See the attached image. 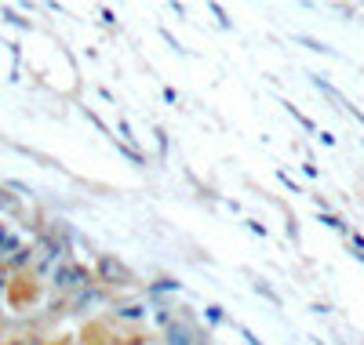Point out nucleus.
<instances>
[{"label": "nucleus", "mask_w": 364, "mask_h": 345, "mask_svg": "<svg viewBox=\"0 0 364 345\" xmlns=\"http://www.w3.org/2000/svg\"><path fill=\"white\" fill-rule=\"evenodd\" d=\"M117 320H146V302H128V305H117Z\"/></svg>", "instance_id": "obj_3"}, {"label": "nucleus", "mask_w": 364, "mask_h": 345, "mask_svg": "<svg viewBox=\"0 0 364 345\" xmlns=\"http://www.w3.org/2000/svg\"><path fill=\"white\" fill-rule=\"evenodd\" d=\"M208 320L211 324H223V309L219 305H208Z\"/></svg>", "instance_id": "obj_11"}, {"label": "nucleus", "mask_w": 364, "mask_h": 345, "mask_svg": "<svg viewBox=\"0 0 364 345\" xmlns=\"http://www.w3.org/2000/svg\"><path fill=\"white\" fill-rule=\"evenodd\" d=\"M211 11H215V18H219V26H223V29H230V18H226V11H223L219 4H211Z\"/></svg>", "instance_id": "obj_12"}, {"label": "nucleus", "mask_w": 364, "mask_h": 345, "mask_svg": "<svg viewBox=\"0 0 364 345\" xmlns=\"http://www.w3.org/2000/svg\"><path fill=\"white\" fill-rule=\"evenodd\" d=\"M178 288H182L178 280H168V276H164V280H157V284H149L146 291H149V295H168V291H178Z\"/></svg>", "instance_id": "obj_4"}, {"label": "nucleus", "mask_w": 364, "mask_h": 345, "mask_svg": "<svg viewBox=\"0 0 364 345\" xmlns=\"http://www.w3.org/2000/svg\"><path fill=\"white\" fill-rule=\"evenodd\" d=\"M0 211H8V214L18 211V200H15L11 193H4V190H0Z\"/></svg>", "instance_id": "obj_8"}, {"label": "nucleus", "mask_w": 364, "mask_h": 345, "mask_svg": "<svg viewBox=\"0 0 364 345\" xmlns=\"http://www.w3.org/2000/svg\"><path fill=\"white\" fill-rule=\"evenodd\" d=\"M4 18H8L11 26H18V29H29V22H26V18H18V15H15L11 8H4Z\"/></svg>", "instance_id": "obj_9"}, {"label": "nucleus", "mask_w": 364, "mask_h": 345, "mask_svg": "<svg viewBox=\"0 0 364 345\" xmlns=\"http://www.w3.org/2000/svg\"><path fill=\"white\" fill-rule=\"evenodd\" d=\"M91 284H95V276H91V269H84V265L63 262V265L51 273V288H55V291H84V288H91Z\"/></svg>", "instance_id": "obj_2"}, {"label": "nucleus", "mask_w": 364, "mask_h": 345, "mask_svg": "<svg viewBox=\"0 0 364 345\" xmlns=\"http://www.w3.org/2000/svg\"><path fill=\"white\" fill-rule=\"evenodd\" d=\"M255 291H259V295H266V298H269V302H281V298H277V295H273V291H269V288H266V284H255Z\"/></svg>", "instance_id": "obj_14"}, {"label": "nucleus", "mask_w": 364, "mask_h": 345, "mask_svg": "<svg viewBox=\"0 0 364 345\" xmlns=\"http://www.w3.org/2000/svg\"><path fill=\"white\" fill-rule=\"evenodd\" d=\"M277 178H281V182H284V185H288V190H291V193H302V190H299V185H295V182H291V175H288V171H281V175H277Z\"/></svg>", "instance_id": "obj_13"}, {"label": "nucleus", "mask_w": 364, "mask_h": 345, "mask_svg": "<svg viewBox=\"0 0 364 345\" xmlns=\"http://www.w3.org/2000/svg\"><path fill=\"white\" fill-rule=\"evenodd\" d=\"M321 222H324V226H331V229H346V226L339 222V218H336V214H328V211L321 214Z\"/></svg>", "instance_id": "obj_10"}, {"label": "nucleus", "mask_w": 364, "mask_h": 345, "mask_svg": "<svg viewBox=\"0 0 364 345\" xmlns=\"http://www.w3.org/2000/svg\"><path fill=\"white\" fill-rule=\"evenodd\" d=\"M284 109H288V113H291V116H295V120H299V124H302V128H306V131H317V124H314L310 116H302V113H299V109H295L291 102H284Z\"/></svg>", "instance_id": "obj_6"}, {"label": "nucleus", "mask_w": 364, "mask_h": 345, "mask_svg": "<svg viewBox=\"0 0 364 345\" xmlns=\"http://www.w3.org/2000/svg\"><path fill=\"white\" fill-rule=\"evenodd\" d=\"M11 345H41L37 338H18V341H11Z\"/></svg>", "instance_id": "obj_15"}, {"label": "nucleus", "mask_w": 364, "mask_h": 345, "mask_svg": "<svg viewBox=\"0 0 364 345\" xmlns=\"http://www.w3.org/2000/svg\"><path fill=\"white\" fill-rule=\"evenodd\" d=\"M299 44H306L310 51H324V55H331V48L328 44H321V40H314V37H306V33H302V37H295Z\"/></svg>", "instance_id": "obj_7"}, {"label": "nucleus", "mask_w": 364, "mask_h": 345, "mask_svg": "<svg viewBox=\"0 0 364 345\" xmlns=\"http://www.w3.org/2000/svg\"><path fill=\"white\" fill-rule=\"evenodd\" d=\"M168 345H190V334H186V327H178V324H171V331H168Z\"/></svg>", "instance_id": "obj_5"}, {"label": "nucleus", "mask_w": 364, "mask_h": 345, "mask_svg": "<svg viewBox=\"0 0 364 345\" xmlns=\"http://www.w3.org/2000/svg\"><path fill=\"white\" fill-rule=\"evenodd\" d=\"M314 345H324V341H321V338H314Z\"/></svg>", "instance_id": "obj_16"}, {"label": "nucleus", "mask_w": 364, "mask_h": 345, "mask_svg": "<svg viewBox=\"0 0 364 345\" xmlns=\"http://www.w3.org/2000/svg\"><path fill=\"white\" fill-rule=\"evenodd\" d=\"M95 284H102V288H128V284H135V273L120 262V258H113V255H99V262H95Z\"/></svg>", "instance_id": "obj_1"}]
</instances>
